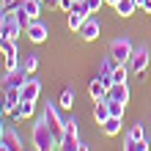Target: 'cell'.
<instances>
[{
  "mask_svg": "<svg viewBox=\"0 0 151 151\" xmlns=\"http://www.w3.org/2000/svg\"><path fill=\"white\" fill-rule=\"evenodd\" d=\"M41 118L47 121V127H50L52 132H55V137H58V140L63 137V127H66V118H60V113H58V107H55L52 102H47V104H44V115H41Z\"/></svg>",
  "mask_w": 151,
  "mask_h": 151,
  "instance_id": "3957f363",
  "label": "cell"
},
{
  "mask_svg": "<svg viewBox=\"0 0 151 151\" xmlns=\"http://www.w3.org/2000/svg\"><path fill=\"white\" fill-rule=\"evenodd\" d=\"M36 66H39V55H28V58H25V63H22V69H25L28 74L36 72Z\"/></svg>",
  "mask_w": 151,
  "mask_h": 151,
  "instance_id": "7402d4cb",
  "label": "cell"
},
{
  "mask_svg": "<svg viewBox=\"0 0 151 151\" xmlns=\"http://www.w3.org/2000/svg\"><path fill=\"white\" fill-rule=\"evenodd\" d=\"M129 72L132 74H137V77H143V72H146V66H148V50L146 47H137L135 52H132V58H129Z\"/></svg>",
  "mask_w": 151,
  "mask_h": 151,
  "instance_id": "277c9868",
  "label": "cell"
},
{
  "mask_svg": "<svg viewBox=\"0 0 151 151\" xmlns=\"http://www.w3.org/2000/svg\"><path fill=\"white\" fill-rule=\"evenodd\" d=\"M72 6H74V0H60V6H58V8H63V11H72Z\"/></svg>",
  "mask_w": 151,
  "mask_h": 151,
  "instance_id": "4316f807",
  "label": "cell"
},
{
  "mask_svg": "<svg viewBox=\"0 0 151 151\" xmlns=\"http://www.w3.org/2000/svg\"><path fill=\"white\" fill-rule=\"evenodd\" d=\"M107 91H110V88L104 85L99 77H93V80H91V85H88V96H91L93 102H99V99H107Z\"/></svg>",
  "mask_w": 151,
  "mask_h": 151,
  "instance_id": "30bf717a",
  "label": "cell"
},
{
  "mask_svg": "<svg viewBox=\"0 0 151 151\" xmlns=\"http://www.w3.org/2000/svg\"><path fill=\"white\" fill-rule=\"evenodd\" d=\"M83 3H85V8H88L91 14H96V11H99V6L104 3V0H83Z\"/></svg>",
  "mask_w": 151,
  "mask_h": 151,
  "instance_id": "484cf974",
  "label": "cell"
},
{
  "mask_svg": "<svg viewBox=\"0 0 151 151\" xmlns=\"http://www.w3.org/2000/svg\"><path fill=\"white\" fill-rule=\"evenodd\" d=\"M0 11H3V8H0ZM6 14V25H3V36L6 39H19V33L25 30L22 25H19V19H17V11H3Z\"/></svg>",
  "mask_w": 151,
  "mask_h": 151,
  "instance_id": "5b68a950",
  "label": "cell"
},
{
  "mask_svg": "<svg viewBox=\"0 0 151 151\" xmlns=\"http://www.w3.org/2000/svg\"><path fill=\"white\" fill-rule=\"evenodd\" d=\"M77 129H80V127H77V121H74V118H66V127H63L66 135H77Z\"/></svg>",
  "mask_w": 151,
  "mask_h": 151,
  "instance_id": "d4e9b609",
  "label": "cell"
},
{
  "mask_svg": "<svg viewBox=\"0 0 151 151\" xmlns=\"http://www.w3.org/2000/svg\"><path fill=\"white\" fill-rule=\"evenodd\" d=\"M44 3H47L50 8H58V6H60V0H44Z\"/></svg>",
  "mask_w": 151,
  "mask_h": 151,
  "instance_id": "f546056e",
  "label": "cell"
},
{
  "mask_svg": "<svg viewBox=\"0 0 151 151\" xmlns=\"http://www.w3.org/2000/svg\"><path fill=\"white\" fill-rule=\"evenodd\" d=\"M33 146H36V151H55V146H58L55 132L47 127L44 118L33 124Z\"/></svg>",
  "mask_w": 151,
  "mask_h": 151,
  "instance_id": "6da1fadb",
  "label": "cell"
},
{
  "mask_svg": "<svg viewBox=\"0 0 151 151\" xmlns=\"http://www.w3.org/2000/svg\"><path fill=\"white\" fill-rule=\"evenodd\" d=\"M124 151H148V143H146V140L127 137V143H124Z\"/></svg>",
  "mask_w": 151,
  "mask_h": 151,
  "instance_id": "d6986e66",
  "label": "cell"
},
{
  "mask_svg": "<svg viewBox=\"0 0 151 151\" xmlns=\"http://www.w3.org/2000/svg\"><path fill=\"white\" fill-rule=\"evenodd\" d=\"M132 52H135V47H132V41L129 39H113L110 41V63L113 69L115 66H127L129 63V58H132Z\"/></svg>",
  "mask_w": 151,
  "mask_h": 151,
  "instance_id": "7a4b0ae2",
  "label": "cell"
},
{
  "mask_svg": "<svg viewBox=\"0 0 151 151\" xmlns=\"http://www.w3.org/2000/svg\"><path fill=\"white\" fill-rule=\"evenodd\" d=\"M140 11H146V14H151V0H140Z\"/></svg>",
  "mask_w": 151,
  "mask_h": 151,
  "instance_id": "83f0119b",
  "label": "cell"
},
{
  "mask_svg": "<svg viewBox=\"0 0 151 151\" xmlns=\"http://www.w3.org/2000/svg\"><path fill=\"white\" fill-rule=\"evenodd\" d=\"M41 3H44V0H41Z\"/></svg>",
  "mask_w": 151,
  "mask_h": 151,
  "instance_id": "836d02e7",
  "label": "cell"
},
{
  "mask_svg": "<svg viewBox=\"0 0 151 151\" xmlns=\"http://www.w3.org/2000/svg\"><path fill=\"white\" fill-rule=\"evenodd\" d=\"M113 8H115V14H118V17H132L140 6L135 3V0H118V3H115Z\"/></svg>",
  "mask_w": 151,
  "mask_h": 151,
  "instance_id": "4fadbf2b",
  "label": "cell"
},
{
  "mask_svg": "<svg viewBox=\"0 0 151 151\" xmlns=\"http://www.w3.org/2000/svg\"><path fill=\"white\" fill-rule=\"evenodd\" d=\"M107 99H115V102H124V104H127V102H129V88H127V83H115V85H110Z\"/></svg>",
  "mask_w": 151,
  "mask_h": 151,
  "instance_id": "8fae6325",
  "label": "cell"
},
{
  "mask_svg": "<svg viewBox=\"0 0 151 151\" xmlns=\"http://www.w3.org/2000/svg\"><path fill=\"white\" fill-rule=\"evenodd\" d=\"M58 104H60L63 110H72V104H74V88H63V91H60Z\"/></svg>",
  "mask_w": 151,
  "mask_h": 151,
  "instance_id": "ac0fdd59",
  "label": "cell"
},
{
  "mask_svg": "<svg viewBox=\"0 0 151 151\" xmlns=\"http://www.w3.org/2000/svg\"><path fill=\"white\" fill-rule=\"evenodd\" d=\"M11 118H14V121H19V118H22V113H19V107H14V110H11Z\"/></svg>",
  "mask_w": 151,
  "mask_h": 151,
  "instance_id": "f1b7e54d",
  "label": "cell"
},
{
  "mask_svg": "<svg viewBox=\"0 0 151 151\" xmlns=\"http://www.w3.org/2000/svg\"><path fill=\"white\" fill-rule=\"evenodd\" d=\"M17 107H19L22 118H30V115H33V110H36V102H28V99H22L19 104H17Z\"/></svg>",
  "mask_w": 151,
  "mask_h": 151,
  "instance_id": "44dd1931",
  "label": "cell"
},
{
  "mask_svg": "<svg viewBox=\"0 0 151 151\" xmlns=\"http://www.w3.org/2000/svg\"><path fill=\"white\" fill-rule=\"evenodd\" d=\"M3 25H6V14L0 11V36H3Z\"/></svg>",
  "mask_w": 151,
  "mask_h": 151,
  "instance_id": "4dcf8cb0",
  "label": "cell"
},
{
  "mask_svg": "<svg viewBox=\"0 0 151 151\" xmlns=\"http://www.w3.org/2000/svg\"><path fill=\"white\" fill-rule=\"evenodd\" d=\"M107 102H110V115L121 118V115H124V102H115V99H107Z\"/></svg>",
  "mask_w": 151,
  "mask_h": 151,
  "instance_id": "603a6c76",
  "label": "cell"
},
{
  "mask_svg": "<svg viewBox=\"0 0 151 151\" xmlns=\"http://www.w3.org/2000/svg\"><path fill=\"white\" fill-rule=\"evenodd\" d=\"M77 33H80V39H85V41H93L96 36H99V22H96L93 17H88V19L83 22V28H80Z\"/></svg>",
  "mask_w": 151,
  "mask_h": 151,
  "instance_id": "ba28073f",
  "label": "cell"
},
{
  "mask_svg": "<svg viewBox=\"0 0 151 151\" xmlns=\"http://www.w3.org/2000/svg\"><path fill=\"white\" fill-rule=\"evenodd\" d=\"M28 39H30L33 44L47 41V25H41V22H36V19H33V22L28 25Z\"/></svg>",
  "mask_w": 151,
  "mask_h": 151,
  "instance_id": "9c48e42d",
  "label": "cell"
},
{
  "mask_svg": "<svg viewBox=\"0 0 151 151\" xmlns=\"http://www.w3.org/2000/svg\"><path fill=\"white\" fill-rule=\"evenodd\" d=\"M80 148V137L77 135H66L63 132V137L58 140V151H77Z\"/></svg>",
  "mask_w": 151,
  "mask_h": 151,
  "instance_id": "9a60e30c",
  "label": "cell"
},
{
  "mask_svg": "<svg viewBox=\"0 0 151 151\" xmlns=\"http://www.w3.org/2000/svg\"><path fill=\"white\" fill-rule=\"evenodd\" d=\"M3 146H6V148H11V151H25V148H22L19 135H17L14 129H3Z\"/></svg>",
  "mask_w": 151,
  "mask_h": 151,
  "instance_id": "7c38bea8",
  "label": "cell"
},
{
  "mask_svg": "<svg viewBox=\"0 0 151 151\" xmlns=\"http://www.w3.org/2000/svg\"><path fill=\"white\" fill-rule=\"evenodd\" d=\"M77 151H91V148H88L85 143H80V148H77Z\"/></svg>",
  "mask_w": 151,
  "mask_h": 151,
  "instance_id": "1f68e13d",
  "label": "cell"
},
{
  "mask_svg": "<svg viewBox=\"0 0 151 151\" xmlns=\"http://www.w3.org/2000/svg\"><path fill=\"white\" fill-rule=\"evenodd\" d=\"M102 132H104V135H110V137H113V135H118V132H121V118L110 115V118L102 124Z\"/></svg>",
  "mask_w": 151,
  "mask_h": 151,
  "instance_id": "e0dca14e",
  "label": "cell"
},
{
  "mask_svg": "<svg viewBox=\"0 0 151 151\" xmlns=\"http://www.w3.org/2000/svg\"><path fill=\"white\" fill-rule=\"evenodd\" d=\"M22 11L30 17V19H36L41 14V0H22Z\"/></svg>",
  "mask_w": 151,
  "mask_h": 151,
  "instance_id": "2e32d148",
  "label": "cell"
},
{
  "mask_svg": "<svg viewBox=\"0 0 151 151\" xmlns=\"http://www.w3.org/2000/svg\"><path fill=\"white\" fill-rule=\"evenodd\" d=\"M19 91H22V99L36 102V99H39V93H41V83H39V80H33V77H28V80H25V85L19 88Z\"/></svg>",
  "mask_w": 151,
  "mask_h": 151,
  "instance_id": "52a82bcc",
  "label": "cell"
},
{
  "mask_svg": "<svg viewBox=\"0 0 151 151\" xmlns=\"http://www.w3.org/2000/svg\"><path fill=\"white\" fill-rule=\"evenodd\" d=\"M129 137H135V140H146V132H143V124H135V127L129 129Z\"/></svg>",
  "mask_w": 151,
  "mask_h": 151,
  "instance_id": "cb8c5ba5",
  "label": "cell"
},
{
  "mask_svg": "<svg viewBox=\"0 0 151 151\" xmlns=\"http://www.w3.org/2000/svg\"><path fill=\"white\" fill-rule=\"evenodd\" d=\"M25 80H28V72L25 69H14V72H6V80H3V91L6 88H22Z\"/></svg>",
  "mask_w": 151,
  "mask_h": 151,
  "instance_id": "8992f818",
  "label": "cell"
},
{
  "mask_svg": "<svg viewBox=\"0 0 151 151\" xmlns=\"http://www.w3.org/2000/svg\"><path fill=\"white\" fill-rule=\"evenodd\" d=\"M93 115H96V121L104 124L110 118V102L107 99H99V102H93Z\"/></svg>",
  "mask_w": 151,
  "mask_h": 151,
  "instance_id": "5bb4252c",
  "label": "cell"
},
{
  "mask_svg": "<svg viewBox=\"0 0 151 151\" xmlns=\"http://www.w3.org/2000/svg\"><path fill=\"white\" fill-rule=\"evenodd\" d=\"M127 74H129V66H115L113 69V85L115 83H127Z\"/></svg>",
  "mask_w": 151,
  "mask_h": 151,
  "instance_id": "ffe728a7",
  "label": "cell"
},
{
  "mask_svg": "<svg viewBox=\"0 0 151 151\" xmlns=\"http://www.w3.org/2000/svg\"><path fill=\"white\" fill-rule=\"evenodd\" d=\"M104 3H110V6H115V3H118V0H104Z\"/></svg>",
  "mask_w": 151,
  "mask_h": 151,
  "instance_id": "d6a6232c",
  "label": "cell"
}]
</instances>
